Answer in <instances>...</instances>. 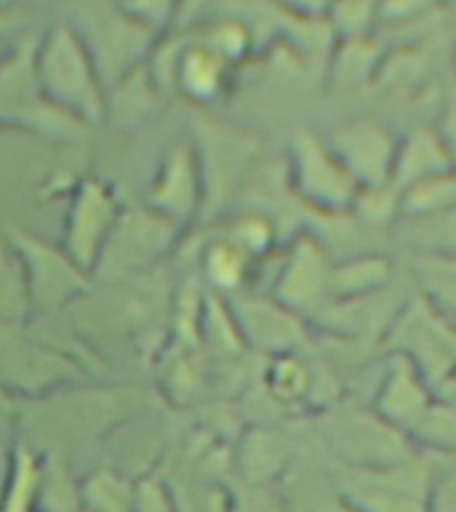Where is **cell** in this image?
<instances>
[{"mask_svg": "<svg viewBox=\"0 0 456 512\" xmlns=\"http://www.w3.org/2000/svg\"><path fill=\"white\" fill-rule=\"evenodd\" d=\"M251 262L254 259L238 243H232L224 235L222 240H214L206 248V254H203V272H206L208 283L219 288V291H235V288L243 286Z\"/></svg>", "mask_w": 456, "mask_h": 512, "instance_id": "obj_19", "label": "cell"}, {"mask_svg": "<svg viewBox=\"0 0 456 512\" xmlns=\"http://www.w3.org/2000/svg\"><path fill=\"white\" fill-rule=\"evenodd\" d=\"M176 224L168 222L158 211H128L118 216L110 238L96 259V275L107 278H128L136 270H144L152 259H158L171 243V232Z\"/></svg>", "mask_w": 456, "mask_h": 512, "instance_id": "obj_4", "label": "cell"}, {"mask_svg": "<svg viewBox=\"0 0 456 512\" xmlns=\"http://www.w3.org/2000/svg\"><path fill=\"white\" fill-rule=\"evenodd\" d=\"M408 222H411V227L424 232L419 238H422V243L430 251L456 256V206L446 208V211H438V214L408 219Z\"/></svg>", "mask_w": 456, "mask_h": 512, "instance_id": "obj_24", "label": "cell"}, {"mask_svg": "<svg viewBox=\"0 0 456 512\" xmlns=\"http://www.w3.org/2000/svg\"><path fill=\"white\" fill-rule=\"evenodd\" d=\"M339 494L352 512H427L432 478L403 459L374 467L347 464L339 478Z\"/></svg>", "mask_w": 456, "mask_h": 512, "instance_id": "obj_2", "label": "cell"}, {"mask_svg": "<svg viewBox=\"0 0 456 512\" xmlns=\"http://www.w3.org/2000/svg\"><path fill=\"white\" fill-rule=\"evenodd\" d=\"M168 86L195 104H208L227 88L232 64L219 56L206 40L192 38L168 54Z\"/></svg>", "mask_w": 456, "mask_h": 512, "instance_id": "obj_8", "label": "cell"}, {"mask_svg": "<svg viewBox=\"0 0 456 512\" xmlns=\"http://www.w3.org/2000/svg\"><path fill=\"white\" fill-rule=\"evenodd\" d=\"M291 184L307 206L323 214L350 211L363 192L326 139L315 134H296L291 144Z\"/></svg>", "mask_w": 456, "mask_h": 512, "instance_id": "obj_3", "label": "cell"}, {"mask_svg": "<svg viewBox=\"0 0 456 512\" xmlns=\"http://www.w3.org/2000/svg\"><path fill=\"white\" fill-rule=\"evenodd\" d=\"M134 512H179L171 488L158 478H144L136 483Z\"/></svg>", "mask_w": 456, "mask_h": 512, "instance_id": "obj_29", "label": "cell"}, {"mask_svg": "<svg viewBox=\"0 0 456 512\" xmlns=\"http://www.w3.org/2000/svg\"><path fill=\"white\" fill-rule=\"evenodd\" d=\"M40 91L72 118L99 120L104 115V86L88 54L83 35L70 24H59L38 43Z\"/></svg>", "mask_w": 456, "mask_h": 512, "instance_id": "obj_1", "label": "cell"}, {"mask_svg": "<svg viewBox=\"0 0 456 512\" xmlns=\"http://www.w3.org/2000/svg\"><path fill=\"white\" fill-rule=\"evenodd\" d=\"M286 19H323L334 0H270Z\"/></svg>", "mask_w": 456, "mask_h": 512, "instance_id": "obj_30", "label": "cell"}, {"mask_svg": "<svg viewBox=\"0 0 456 512\" xmlns=\"http://www.w3.org/2000/svg\"><path fill=\"white\" fill-rule=\"evenodd\" d=\"M280 462H283V448L272 432H254L240 448V467L246 472L248 483L256 486L275 478L280 472Z\"/></svg>", "mask_w": 456, "mask_h": 512, "instance_id": "obj_21", "label": "cell"}, {"mask_svg": "<svg viewBox=\"0 0 456 512\" xmlns=\"http://www.w3.org/2000/svg\"><path fill=\"white\" fill-rule=\"evenodd\" d=\"M200 187H203L200 163L195 160L190 147H176L152 184L150 208L158 211L160 216H166L168 222H187L203 200Z\"/></svg>", "mask_w": 456, "mask_h": 512, "instance_id": "obj_9", "label": "cell"}, {"mask_svg": "<svg viewBox=\"0 0 456 512\" xmlns=\"http://www.w3.org/2000/svg\"><path fill=\"white\" fill-rule=\"evenodd\" d=\"M326 144L355 176L360 190H374L392 184V166L398 142L376 118H355L336 126L326 136Z\"/></svg>", "mask_w": 456, "mask_h": 512, "instance_id": "obj_5", "label": "cell"}, {"mask_svg": "<svg viewBox=\"0 0 456 512\" xmlns=\"http://www.w3.org/2000/svg\"><path fill=\"white\" fill-rule=\"evenodd\" d=\"M270 390L280 400H299L310 390V371L286 352L270 368Z\"/></svg>", "mask_w": 456, "mask_h": 512, "instance_id": "obj_26", "label": "cell"}, {"mask_svg": "<svg viewBox=\"0 0 456 512\" xmlns=\"http://www.w3.org/2000/svg\"><path fill=\"white\" fill-rule=\"evenodd\" d=\"M440 6V0H379V24L419 22Z\"/></svg>", "mask_w": 456, "mask_h": 512, "instance_id": "obj_28", "label": "cell"}, {"mask_svg": "<svg viewBox=\"0 0 456 512\" xmlns=\"http://www.w3.org/2000/svg\"><path fill=\"white\" fill-rule=\"evenodd\" d=\"M80 504H83V480L75 478L67 456L59 451H43L38 512H75Z\"/></svg>", "mask_w": 456, "mask_h": 512, "instance_id": "obj_15", "label": "cell"}, {"mask_svg": "<svg viewBox=\"0 0 456 512\" xmlns=\"http://www.w3.org/2000/svg\"><path fill=\"white\" fill-rule=\"evenodd\" d=\"M451 206H456V168L446 174L430 176L419 184H411L400 192V214L406 219L438 214Z\"/></svg>", "mask_w": 456, "mask_h": 512, "instance_id": "obj_18", "label": "cell"}, {"mask_svg": "<svg viewBox=\"0 0 456 512\" xmlns=\"http://www.w3.org/2000/svg\"><path fill=\"white\" fill-rule=\"evenodd\" d=\"M43 454L27 440H19L8 454V472L0 491V512H38Z\"/></svg>", "mask_w": 456, "mask_h": 512, "instance_id": "obj_13", "label": "cell"}, {"mask_svg": "<svg viewBox=\"0 0 456 512\" xmlns=\"http://www.w3.org/2000/svg\"><path fill=\"white\" fill-rule=\"evenodd\" d=\"M430 406V395L422 379L414 374V363H400L392 368L390 379L384 382L376 398L379 416H384L398 430H411Z\"/></svg>", "mask_w": 456, "mask_h": 512, "instance_id": "obj_12", "label": "cell"}, {"mask_svg": "<svg viewBox=\"0 0 456 512\" xmlns=\"http://www.w3.org/2000/svg\"><path fill=\"white\" fill-rule=\"evenodd\" d=\"M30 3H51V0H30Z\"/></svg>", "mask_w": 456, "mask_h": 512, "instance_id": "obj_34", "label": "cell"}, {"mask_svg": "<svg viewBox=\"0 0 456 512\" xmlns=\"http://www.w3.org/2000/svg\"><path fill=\"white\" fill-rule=\"evenodd\" d=\"M8 240L14 243V248L22 256L24 270L30 278L32 307L56 310L64 302H70L75 294L86 291V270L67 251L62 254L59 248L32 238L30 232L24 230H11Z\"/></svg>", "mask_w": 456, "mask_h": 512, "instance_id": "obj_6", "label": "cell"}, {"mask_svg": "<svg viewBox=\"0 0 456 512\" xmlns=\"http://www.w3.org/2000/svg\"><path fill=\"white\" fill-rule=\"evenodd\" d=\"M75 512H91V510H88L86 504H80V507H78V510H75Z\"/></svg>", "mask_w": 456, "mask_h": 512, "instance_id": "obj_33", "label": "cell"}, {"mask_svg": "<svg viewBox=\"0 0 456 512\" xmlns=\"http://www.w3.org/2000/svg\"><path fill=\"white\" fill-rule=\"evenodd\" d=\"M323 294H331V264L312 240H302L280 275L278 299L286 307H302L320 302Z\"/></svg>", "mask_w": 456, "mask_h": 512, "instance_id": "obj_11", "label": "cell"}, {"mask_svg": "<svg viewBox=\"0 0 456 512\" xmlns=\"http://www.w3.org/2000/svg\"><path fill=\"white\" fill-rule=\"evenodd\" d=\"M390 275V264L384 259H355V262L331 267V294L350 299V296H363L368 291H376Z\"/></svg>", "mask_w": 456, "mask_h": 512, "instance_id": "obj_20", "label": "cell"}, {"mask_svg": "<svg viewBox=\"0 0 456 512\" xmlns=\"http://www.w3.org/2000/svg\"><path fill=\"white\" fill-rule=\"evenodd\" d=\"M32 310L30 278L11 240H0V323H19Z\"/></svg>", "mask_w": 456, "mask_h": 512, "instance_id": "obj_16", "label": "cell"}, {"mask_svg": "<svg viewBox=\"0 0 456 512\" xmlns=\"http://www.w3.org/2000/svg\"><path fill=\"white\" fill-rule=\"evenodd\" d=\"M118 208L107 187L96 179L80 184L75 203L67 216V243L64 251L83 267L94 270L96 259L102 254L104 240L110 238L112 227L118 222Z\"/></svg>", "mask_w": 456, "mask_h": 512, "instance_id": "obj_7", "label": "cell"}, {"mask_svg": "<svg viewBox=\"0 0 456 512\" xmlns=\"http://www.w3.org/2000/svg\"><path fill=\"white\" fill-rule=\"evenodd\" d=\"M451 168H454V163H451L446 144L440 139L438 128L422 126L411 131L403 142H398L395 166H392V187L403 192L411 184L446 174Z\"/></svg>", "mask_w": 456, "mask_h": 512, "instance_id": "obj_10", "label": "cell"}, {"mask_svg": "<svg viewBox=\"0 0 456 512\" xmlns=\"http://www.w3.org/2000/svg\"><path fill=\"white\" fill-rule=\"evenodd\" d=\"M83 504L91 512H134L136 483L110 467H102L83 478Z\"/></svg>", "mask_w": 456, "mask_h": 512, "instance_id": "obj_17", "label": "cell"}, {"mask_svg": "<svg viewBox=\"0 0 456 512\" xmlns=\"http://www.w3.org/2000/svg\"><path fill=\"white\" fill-rule=\"evenodd\" d=\"M227 238H230L232 243H238L251 259H256V256L264 254V251L270 248L272 227L264 216H240L238 222L230 227V232H227Z\"/></svg>", "mask_w": 456, "mask_h": 512, "instance_id": "obj_27", "label": "cell"}, {"mask_svg": "<svg viewBox=\"0 0 456 512\" xmlns=\"http://www.w3.org/2000/svg\"><path fill=\"white\" fill-rule=\"evenodd\" d=\"M438 134L446 144L448 155H451V163L456 168V94L451 96L446 102V110L440 115V123H438Z\"/></svg>", "mask_w": 456, "mask_h": 512, "instance_id": "obj_31", "label": "cell"}, {"mask_svg": "<svg viewBox=\"0 0 456 512\" xmlns=\"http://www.w3.org/2000/svg\"><path fill=\"white\" fill-rule=\"evenodd\" d=\"M200 38L206 40L208 46L214 48L219 56H224L230 64L243 59V56L248 54L251 43H254V38H251V27H248L246 19H240V16L216 19L214 24H208L206 30L200 32Z\"/></svg>", "mask_w": 456, "mask_h": 512, "instance_id": "obj_23", "label": "cell"}, {"mask_svg": "<svg viewBox=\"0 0 456 512\" xmlns=\"http://www.w3.org/2000/svg\"><path fill=\"white\" fill-rule=\"evenodd\" d=\"M240 331L251 339V344L275 350L280 355H286L291 350V344L299 339V326L296 320L288 315V307L283 304V310H278L275 304L259 302H243V310L238 315Z\"/></svg>", "mask_w": 456, "mask_h": 512, "instance_id": "obj_14", "label": "cell"}, {"mask_svg": "<svg viewBox=\"0 0 456 512\" xmlns=\"http://www.w3.org/2000/svg\"><path fill=\"white\" fill-rule=\"evenodd\" d=\"M326 19L336 38H366L379 24V0H334Z\"/></svg>", "mask_w": 456, "mask_h": 512, "instance_id": "obj_22", "label": "cell"}, {"mask_svg": "<svg viewBox=\"0 0 456 512\" xmlns=\"http://www.w3.org/2000/svg\"><path fill=\"white\" fill-rule=\"evenodd\" d=\"M120 11L152 32H163L179 24L182 0H120Z\"/></svg>", "mask_w": 456, "mask_h": 512, "instance_id": "obj_25", "label": "cell"}, {"mask_svg": "<svg viewBox=\"0 0 456 512\" xmlns=\"http://www.w3.org/2000/svg\"><path fill=\"white\" fill-rule=\"evenodd\" d=\"M211 0H182V11H179V24L195 22V16L208 6Z\"/></svg>", "mask_w": 456, "mask_h": 512, "instance_id": "obj_32", "label": "cell"}]
</instances>
